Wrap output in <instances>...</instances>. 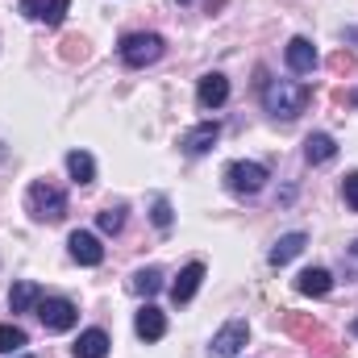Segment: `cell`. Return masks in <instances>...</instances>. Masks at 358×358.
<instances>
[{
    "instance_id": "7a4b0ae2",
    "label": "cell",
    "mask_w": 358,
    "mask_h": 358,
    "mask_svg": "<svg viewBox=\"0 0 358 358\" xmlns=\"http://www.w3.org/2000/svg\"><path fill=\"white\" fill-rule=\"evenodd\" d=\"M25 213H29L34 221H63V217H67V196H63V187H55V183H46V179H34L29 192H25Z\"/></svg>"
},
{
    "instance_id": "5bb4252c",
    "label": "cell",
    "mask_w": 358,
    "mask_h": 358,
    "mask_svg": "<svg viewBox=\"0 0 358 358\" xmlns=\"http://www.w3.org/2000/svg\"><path fill=\"white\" fill-rule=\"evenodd\" d=\"M200 279H204V263H187V267L179 271V279L171 283V300H176V304H187V300L196 296Z\"/></svg>"
},
{
    "instance_id": "3957f363",
    "label": "cell",
    "mask_w": 358,
    "mask_h": 358,
    "mask_svg": "<svg viewBox=\"0 0 358 358\" xmlns=\"http://www.w3.org/2000/svg\"><path fill=\"white\" fill-rule=\"evenodd\" d=\"M117 50H121V63H125V67H150V63L163 59L167 42H163L159 34H125Z\"/></svg>"
},
{
    "instance_id": "30bf717a",
    "label": "cell",
    "mask_w": 358,
    "mask_h": 358,
    "mask_svg": "<svg viewBox=\"0 0 358 358\" xmlns=\"http://www.w3.org/2000/svg\"><path fill=\"white\" fill-rule=\"evenodd\" d=\"M229 100V80L221 76V71H208L204 80H200V88H196V104L200 108H221Z\"/></svg>"
},
{
    "instance_id": "2e32d148",
    "label": "cell",
    "mask_w": 358,
    "mask_h": 358,
    "mask_svg": "<svg viewBox=\"0 0 358 358\" xmlns=\"http://www.w3.org/2000/svg\"><path fill=\"white\" fill-rule=\"evenodd\" d=\"M304 242H308L304 234H283V238H279V242L271 246L267 263H271V267H287V263H292V259H296V255L304 250Z\"/></svg>"
},
{
    "instance_id": "e0dca14e",
    "label": "cell",
    "mask_w": 358,
    "mask_h": 358,
    "mask_svg": "<svg viewBox=\"0 0 358 358\" xmlns=\"http://www.w3.org/2000/svg\"><path fill=\"white\" fill-rule=\"evenodd\" d=\"M334 155H338V142H334L329 134H308V142H304V159H308L313 167L329 163Z\"/></svg>"
},
{
    "instance_id": "4316f807",
    "label": "cell",
    "mask_w": 358,
    "mask_h": 358,
    "mask_svg": "<svg viewBox=\"0 0 358 358\" xmlns=\"http://www.w3.org/2000/svg\"><path fill=\"white\" fill-rule=\"evenodd\" d=\"M342 196H346V204L358 213V171H350V176L342 179Z\"/></svg>"
},
{
    "instance_id": "52a82bcc",
    "label": "cell",
    "mask_w": 358,
    "mask_h": 358,
    "mask_svg": "<svg viewBox=\"0 0 358 358\" xmlns=\"http://www.w3.org/2000/svg\"><path fill=\"white\" fill-rule=\"evenodd\" d=\"M67 250H71V259H76L80 267H100V263H104V246H100V238L88 234V229H76V234L67 238Z\"/></svg>"
},
{
    "instance_id": "1f68e13d",
    "label": "cell",
    "mask_w": 358,
    "mask_h": 358,
    "mask_svg": "<svg viewBox=\"0 0 358 358\" xmlns=\"http://www.w3.org/2000/svg\"><path fill=\"white\" fill-rule=\"evenodd\" d=\"M21 358H29V355H21Z\"/></svg>"
},
{
    "instance_id": "277c9868",
    "label": "cell",
    "mask_w": 358,
    "mask_h": 358,
    "mask_svg": "<svg viewBox=\"0 0 358 358\" xmlns=\"http://www.w3.org/2000/svg\"><path fill=\"white\" fill-rule=\"evenodd\" d=\"M38 321H42L50 334H67V329H76L80 308H76L67 296H42V300H38Z\"/></svg>"
},
{
    "instance_id": "ba28073f",
    "label": "cell",
    "mask_w": 358,
    "mask_h": 358,
    "mask_svg": "<svg viewBox=\"0 0 358 358\" xmlns=\"http://www.w3.org/2000/svg\"><path fill=\"white\" fill-rule=\"evenodd\" d=\"M67 8H71V0H21V13L42 25H63Z\"/></svg>"
},
{
    "instance_id": "ffe728a7",
    "label": "cell",
    "mask_w": 358,
    "mask_h": 358,
    "mask_svg": "<svg viewBox=\"0 0 358 358\" xmlns=\"http://www.w3.org/2000/svg\"><path fill=\"white\" fill-rule=\"evenodd\" d=\"M283 329H287L292 338H304V342L321 338V325H317L313 317H304V313H283Z\"/></svg>"
},
{
    "instance_id": "4dcf8cb0",
    "label": "cell",
    "mask_w": 358,
    "mask_h": 358,
    "mask_svg": "<svg viewBox=\"0 0 358 358\" xmlns=\"http://www.w3.org/2000/svg\"><path fill=\"white\" fill-rule=\"evenodd\" d=\"M179 4H187V0H179Z\"/></svg>"
},
{
    "instance_id": "6da1fadb",
    "label": "cell",
    "mask_w": 358,
    "mask_h": 358,
    "mask_svg": "<svg viewBox=\"0 0 358 358\" xmlns=\"http://www.w3.org/2000/svg\"><path fill=\"white\" fill-rule=\"evenodd\" d=\"M308 100H313V88L296 84V80H271L263 88V104H267L271 117H279V121H296L308 108Z\"/></svg>"
},
{
    "instance_id": "f1b7e54d",
    "label": "cell",
    "mask_w": 358,
    "mask_h": 358,
    "mask_svg": "<svg viewBox=\"0 0 358 358\" xmlns=\"http://www.w3.org/2000/svg\"><path fill=\"white\" fill-rule=\"evenodd\" d=\"M350 104H358V88H355V92H350Z\"/></svg>"
},
{
    "instance_id": "7402d4cb",
    "label": "cell",
    "mask_w": 358,
    "mask_h": 358,
    "mask_svg": "<svg viewBox=\"0 0 358 358\" xmlns=\"http://www.w3.org/2000/svg\"><path fill=\"white\" fill-rule=\"evenodd\" d=\"M25 342H29V338H25L21 325H0V355H17Z\"/></svg>"
},
{
    "instance_id": "7c38bea8",
    "label": "cell",
    "mask_w": 358,
    "mask_h": 358,
    "mask_svg": "<svg viewBox=\"0 0 358 358\" xmlns=\"http://www.w3.org/2000/svg\"><path fill=\"white\" fill-rule=\"evenodd\" d=\"M134 329H138V338H142V342H159V338L167 334V317H163V308L142 304V308H138V317H134Z\"/></svg>"
},
{
    "instance_id": "484cf974",
    "label": "cell",
    "mask_w": 358,
    "mask_h": 358,
    "mask_svg": "<svg viewBox=\"0 0 358 358\" xmlns=\"http://www.w3.org/2000/svg\"><path fill=\"white\" fill-rule=\"evenodd\" d=\"M329 67H334L338 76H350V71H355V55H350V50H338V55L329 59Z\"/></svg>"
},
{
    "instance_id": "8992f818",
    "label": "cell",
    "mask_w": 358,
    "mask_h": 358,
    "mask_svg": "<svg viewBox=\"0 0 358 358\" xmlns=\"http://www.w3.org/2000/svg\"><path fill=\"white\" fill-rule=\"evenodd\" d=\"M246 338H250V325H246L242 317H234V321H225V325L217 329V338H213L208 355H213V358H238V355H242V346H246Z\"/></svg>"
},
{
    "instance_id": "83f0119b",
    "label": "cell",
    "mask_w": 358,
    "mask_h": 358,
    "mask_svg": "<svg viewBox=\"0 0 358 358\" xmlns=\"http://www.w3.org/2000/svg\"><path fill=\"white\" fill-rule=\"evenodd\" d=\"M350 267H358V242L350 246Z\"/></svg>"
},
{
    "instance_id": "44dd1931",
    "label": "cell",
    "mask_w": 358,
    "mask_h": 358,
    "mask_svg": "<svg viewBox=\"0 0 358 358\" xmlns=\"http://www.w3.org/2000/svg\"><path fill=\"white\" fill-rule=\"evenodd\" d=\"M67 171H71L76 183H92V179H96V163H92L88 150H71V155H67Z\"/></svg>"
},
{
    "instance_id": "d4e9b609",
    "label": "cell",
    "mask_w": 358,
    "mask_h": 358,
    "mask_svg": "<svg viewBox=\"0 0 358 358\" xmlns=\"http://www.w3.org/2000/svg\"><path fill=\"white\" fill-rule=\"evenodd\" d=\"M63 59H67V63L88 59V42H84V38H63Z\"/></svg>"
},
{
    "instance_id": "8fae6325",
    "label": "cell",
    "mask_w": 358,
    "mask_h": 358,
    "mask_svg": "<svg viewBox=\"0 0 358 358\" xmlns=\"http://www.w3.org/2000/svg\"><path fill=\"white\" fill-rule=\"evenodd\" d=\"M283 59H287V67L296 71V76H308L321 59H317V46L308 42V38H292L287 42V50H283Z\"/></svg>"
},
{
    "instance_id": "d6986e66",
    "label": "cell",
    "mask_w": 358,
    "mask_h": 358,
    "mask_svg": "<svg viewBox=\"0 0 358 358\" xmlns=\"http://www.w3.org/2000/svg\"><path fill=\"white\" fill-rule=\"evenodd\" d=\"M38 300H42V287H38V283H29V279L13 283V292H8V308H13V313H29Z\"/></svg>"
},
{
    "instance_id": "9a60e30c",
    "label": "cell",
    "mask_w": 358,
    "mask_h": 358,
    "mask_svg": "<svg viewBox=\"0 0 358 358\" xmlns=\"http://www.w3.org/2000/svg\"><path fill=\"white\" fill-rule=\"evenodd\" d=\"M108 346H113V342H108V334H104V329H84V334H80V342L71 346V355H76V358H104V355H108Z\"/></svg>"
},
{
    "instance_id": "cb8c5ba5",
    "label": "cell",
    "mask_w": 358,
    "mask_h": 358,
    "mask_svg": "<svg viewBox=\"0 0 358 358\" xmlns=\"http://www.w3.org/2000/svg\"><path fill=\"white\" fill-rule=\"evenodd\" d=\"M150 221H155L159 229H171V221H176V217H171V200H167V196H155V208H150Z\"/></svg>"
},
{
    "instance_id": "f546056e",
    "label": "cell",
    "mask_w": 358,
    "mask_h": 358,
    "mask_svg": "<svg viewBox=\"0 0 358 358\" xmlns=\"http://www.w3.org/2000/svg\"><path fill=\"white\" fill-rule=\"evenodd\" d=\"M355 338H358V317H355Z\"/></svg>"
},
{
    "instance_id": "ac0fdd59",
    "label": "cell",
    "mask_w": 358,
    "mask_h": 358,
    "mask_svg": "<svg viewBox=\"0 0 358 358\" xmlns=\"http://www.w3.org/2000/svg\"><path fill=\"white\" fill-rule=\"evenodd\" d=\"M129 292L134 296H159L163 292V271L159 267H142V271H134V279H129Z\"/></svg>"
},
{
    "instance_id": "5b68a950",
    "label": "cell",
    "mask_w": 358,
    "mask_h": 358,
    "mask_svg": "<svg viewBox=\"0 0 358 358\" xmlns=\"http://www.w3.org/2000/svg\"><path fill=\"white\" fill-rule=\"evenodd\" d=\"M267 167L263 163H229L225 167V187L234 196H259L267 187Z\"/></svg>"
},
{
    "instance_id": "4fadbf2b",
    "label": "cell",
    "mask_w": 358,
    "mask_h": 358,
    "mask_svg": "<svg viewBox=\"0 0 358 358\" xmlns=\"http://www.w3.org/2000/svg\"><path fill=\"white\" fill-rule=\"evenodd\" d=\"M296 292H300V296H329V292H334V275L325 267L300 271V275H296Z\"/></svg>"
},
{
    "instance_id": "603a6c76",
    "label": "cell",
    "mask_w": 358,
    "mask_h": 358,
    "mask_svg": "<svg viewBox=\"0 0 358 358\" xmlns=\"http://www.w3.org/2000/svg\"><path fill=\"white\" fill-rule=\"evenodd\" d=\"M96 225H100V234H121V229H125V208H121V204L104 208V213L96 217Z\"/></svg>"
},
{
    "instance_id": "9c48e42d",
    "label": "cell",
    "mask_w": 358,
    "mask_h": 358,
    "mask_svg": "<svg viewBox=\"0 0 358 358\" xmlns=\"http://www.w3.org/2000/svg\"><path fill=\"white\" fill-rule=\"evenodd\" d=\"M217 138H221V125H217V121H204V125L187 129V134L179 138V146H183V155H208V150L217 146Z\"/></svg>"
}]
</instances>
